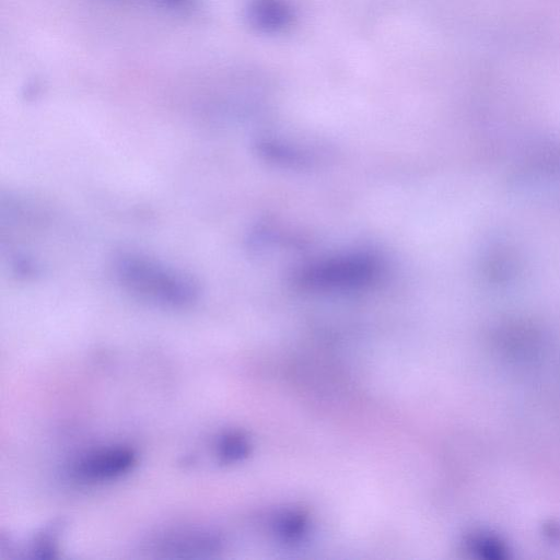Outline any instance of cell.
I'll list each match as a JSON object with an SVG mask.
<instances>
[{
	"label": "cell",
	"mask_w": 560,
	"mask_h": 560,
	"mask_svg": "<svg viewBox=\"0 0 560 560\" xmlns=\"http://www.w3.org/2000/svg\"><path fill=\"white\" fill-rule=\"evenodd\" d=\"M243 446L237 437L226 436L218 442V457L225 461L235 460L242 454Z\"/></svg>",
	"instance_id": "cell-5"
},
{
	"label": "cell",
	"mask_w": 560,
	"mask_h": 560,
	"mask_svg": "<svg viewBox=\"0 0 560 560\" xmlns=\"http://www.w3.org/2000/svg\"><path fill=\"white\" fill-rule=\"evenodd\" d=\"M136 462L137 455L131 448H101L81 455L72 465L70 475L78 483L103 484L130 473Z\"/></svg>",
	"instance_id": "cell-2"
},
{
	"label": "cell",
	"mask_w": 560,
	"mask_h": 560,
	"mask_svg": "<svg viewBox=\"0 0 560 560\" xmlns=\"http://www.w3.org/2000/svg\"><path fill=\"white\" fill-rule=\"evenodd\" d=\"M161 2L172 7H185L191 2V0H161Z\"/></svg>",
	"instance_id": "cell-6"
},
{
	"label": "cell",
	"mask_w": 560,
	"mask_h": 560,
	"mask_svg": "<svg viewBox=\"0 0 560 560\" xmlns=\"http://www.w3.org/2000/svg\"><path fill=\"white\" fill-rule=\"evenodd\" d=\"M148 545L158 557L205 558L219 550L220 539L203 529H175L155 535Z\"/></svg>",
	"instance_id": "cell-3"
},
{
	"label": "cell",
	"mask_w": 560,
	"mask_h": 560,
	"mask_svg": "<svg viewBox=\"0 0 560 560\" xmlns=\"http://www.w3.org/2000/svg\"><path fill=\"white\" fill-rule=\"evenodd\" d=\"M114 272L128 293L154 306L186 309L201 298V284L195 277L143 254L121 255Z\"/></svg>",
	"instance_id": "cell-1"
},
{
	"label": "cell",
	"mask_w": 560,
	"mask_h": 560,
	"mask_svg": "<svg viewBox=\"0 0 560 560\" xmlns=\"http://www.w3.org/2000/svg\"><path fill=\"white\" fill-rule=\"evenodd\" d=\"M377 268V263L367 256H352L309 267L299 279L306 286L356 285L367 282Z\"/></svg>",
	"instance_id": "cell-4"
}]
</instances>
